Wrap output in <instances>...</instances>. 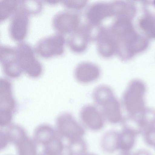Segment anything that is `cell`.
Returning a JSON list of instances; mask_svg holds the SVG:
<instances>
[{
	"mask_svg": "<svg viewBox=\"0 0 155 155\" xmlns=\"http://www.w3.org/2000/svg\"><path fill=\"white\" fill-rule=\"evenodd\" d=\"M114 19L110 27L116 42V54L121 61H129L147 49L148 39L137 31L133 19L122 17Z\"/></svg>",
	"mask_w": 155,
	"mask_h": 155,
	"instance_id": "cell-1",
	"label": "cell"
},
{
	"mask_svg": "<svg viewBox=\"0 0 155 155\" xmlns=\"http://www.w3.org/2000/svg\"><path fill=\"white\" fill-rule=\"evenodd\" d=\"M146 85L142 80L134 79L129 82L122 98V105L128 115H137L146 107Z\"/></svg>",
	"mask_w": 155,
	"mask_h": 155,
	"instance_id": "cell-2",
	"label": "cell"
},
{
	"mask_svg": "<svg viewBox=\"0 0 155 155\" xmlns=\"http://www.w3.org/2000/svg\"><path fill=\"white\" fill-rule=\"evenodd\" d=\"M15 47L18 61L23 72L32 78L40 77L43 72V66L35 57L32 46L28 43L21 41Z\"/></svg>",
	"mask_w": 155,
	"mask_h": 155,
	"instance_id": "cell-3",
	"label": "cell"
},
{
	"mask_svg": "<svg viewBox=\"0 0 155 155\" xmlns=\"http://www.w3.org/2000/svg\"><path fill=\"white\" fill-rule=\"evenodd\" d=\"M94 101L100 109L104 119L113 124L122 122L120 105L112 90L104 91L96 97Z\"/></svg>",
	"mask_w": 155,
	"mask_h": 155,
	"instance_id": "cell-4",
	"label": "cell"
},
{
	"mask_svg": "<svg viewBox=\"0 0 155 155\" xmlns=\"http://www.w3.org/2000/svg\"><path fill=\"white\" fill-rule=\"evenodd\" d=\"M56 128L58 136L68 140L70 144L82 140L85 133L83 127L71 114L68 112L62 113L58 116Z\"/></svg>",
	"mask_w": 155,
	"mask_h": 155,
	"instance_id": "cell-5",
	"label": "cell"
},
{
	"mask_svg": "<svg viewBox=\"0 0 155 155\" xmlns=\"http://www.w3.org/2000/svg\"><path fill=\"white\" fill-rule=\"evenodd\" d=\"M12 89V84L9 80L4 78L0 79L1 127H4L10 124L16 110V103Z\"/></svg>",
	"mask_w": 155,
	"mask_h": 155,
	"instance_id": "cell-6",
	"label": "cell"
},
{
	"mask_svg": "<svg viewBox=\"0 0 155 155\" xmlns=\"http://www.w3.org/2000/svg\"><path fill=\"white\" fill-rule=\"evenodd\" d=\"M66 42L65 36L57 33L44 37L36 43L35 50L41 57L48 58L62 55Z\"/></svg>",
	"mask_w": 155,
	"mask_h": 155,
	"instance_id": "cell-7",
	"label": "cell"
},
{
	"mask_svg": "<svg viewBox=\"0 0 155 155\" xmlns=\"http://www.w3.org/2000/svg\"><path fill=\"white\" fill-rule=\"evenodd\" d=\"M83 23L78 13L68 11L57 13L53 16L52 25L57 33L64 36L69 35L75 32Z\"/></svg>",
	"mask_w": 155,
	"mask_h": 155,
	"instance_id": "cell-8",
	"label": "cell"
},
{
	"mask_svg": "<svg viewBox=\"0 0 155 155\" xmlns=\"http://www.w3.org/2000/svg\"><path fill=\"white\" fill-rule=\"evenodd\" d=\"M0 61L4 73L8 77L18 78L23 72L18 61L15 47L1 45Z\"/></svg>",
	"mask_w": 155,
	"mask_h": 155,
	"instance_id": "cell-9",
	"label": "cell"
},
{
	"mask_svg": "<svg viewBox=\"0 0 155 155\" xmlns=\"http://www.w3.org/2000/svg\"><path fill=\"white\" fill-rule=\"evenodd\" d=\"M94 29L86 23H82L75 32L69 36L66 43L76 53H81L87 48L91 41L95 40Z\"/></svg>",
	"mask_w": 155,
	"mask_h": 155,
	"instance_id": "cell-10",
	"label": "cell"
},
{
	"mask_svg": "<svg viewBox=\"0 0 155 155\" xmlns=\"http://www.w3.org/2000/svg\"><path fill=\"white\" fill-rule=\"evenodd\" d=\"M85 15L86 22L93 28L97 29L105 19L114 17L112 2L94 3L87 8Z\"/></svg>",
	"mask_w": 155,
	"mask_h": 155,
	"instance_id": "cell-11",
	"label": "cell"
},
{
	"mask_svg": "<svg viewBox=\"0 0 155 155\" xmlns=\"http://www.w3.org/2000/svg\"><path fill=\"white\" fill-rule=\"evenodd\" d=\"M97 49L102 57L109 58L116 54V44L114 35L109 26L101 25L95 36Z\"/></svg>",
	"mask_w": 155,
	"mask_h": 155,
	"instance_id": "cell-12",
	"label": "cell"
},
{
	"mask_svg": "<svg viewBox=\"0 0 155 155\" xmlns=\"http://www.w3.org/2000/svg\"><path fill=\"white\" fill-rule=\"evenodd\" d=\"M30 15L20 6L18 10L11 17L8 32L14 40L21 42L28 33Z\"/></svg>",
	"mask_w": 155,
	"mask_h": 155,
	"instance_id": "cell-13",
	"label": "cell"
},
{
	"mask_svg": "<svg viewBox=\"0 0 155 155\" xmlns=\"http://www.w3.org/2000/svg\"><path fill=\"white\" fill-rule=\"evenodd\" d=\"M79 116L84 124L94 131L101 129L104 125V118L100 111L95 106L87 104L80 110Z\"/></svg>",
	"mask_w": 155,
	"mask_h": 155,
	"instance_id": "cell-14",
	"label": "cell"
},
{
	"mask_svg": "<svg viewBox=\"0 0 155 155\" xmlns=\"http://www.w3.org/2000/svg\"><path fill=\"white\" fill-rule=\"evenodd\" d=\"M101 70L95 64L88 61L79 64L74 71V77L78 82L87 84L97 80L100 77Z\"/></svg>",
	"mask_w": 155,
	"mask_h": 155,
	"instance_id": "cell-15",
	"label": "cell"
},
{
	"mask_svg": "<svg viewBox=\"0 0 155 155\" xmlns=\"http://www.w3.org/2000/svg\"><path fill=\"white\" fill-rule=\"evenodd\" d=\"M144 12L138 19V26L142 35L147 39H155V12L145 7Z\"/></svg>",
	"mask_w": 155,
	"mask_h": 155,
	"instance_id": "cell-16",
	"label": "cell"
},
{
	"mask_svg": "<svg viewBox=\"0 0 155 155\" xmlns=\"http://www.w3.org/2000/svg\"><path fill=\"white\" fill-rule=\"evenodd\" d=\"M137 135L132 132L123 128L121 131L118 132L117 142V150L121 153H129L135 145Z\"/></svg>",
	"mask_w": 155,
	"mask_h": 155,
	"instance_id": "cell-17",
	"label": "cell"
},
{
	"mask_svg": "<svg viewBox=\"0 0 155 155\" xmlns=\"http://www.w3.org/2000/svg\"><path fill=\"white\" fill-rule=\"evenodd\" d=\"M56 131L49 125H40L35 130V141L43 145L58 135Z\"/></svg>",
	"mask_w": 155,
	"mask_h": 155,
	"instance_id": "cell-18",
	"label": "cell"
},
{
	"mask_svg": "<svg viewBox=\"0 0 155 155\" xmlns=\"http://www.w3.org/2000/svg\"><path fill=\"white\" fill-rule=\"evenodd\" d=\"M0 6L1 22L12 17L18 10L20 6V0H1Z\"/></svg>",
	"mask_w": 155,
	"mask_h": 155,
	"instance_id": "cell-19",
	"label": "cell"
},
{
	"mask_svg": "<svg viewBox=\"0 0 155 155\" xmlns=\"http://www.w3.org/2000/svg\"><path fill=\"white\" fill-rule=\"evenodd\" d=\"M136 115L143 132L149 127L155 126L154 109L146 107L141 112Z\"/></svg>",
	"mask_w": 155,
	"mask_h": 155,
	"instance_id": "cell-20",
	"label": "cell"
},
{
	"mask_svg": "<svg viewBox=\"0 0 155 155\" xmlns=\"http://www.w3.org/2000/svg\"><path fill=\"white\" fill-rule=\"evenodd\" d=\"M35 143L26 136L15 144L17 155H37Z\"/></svg>",
	"mask_w": 155,
	"mask_h": 155,
	"instance_id": "cell-21",
	"label": "cell"
},
{
	"mask_svg": "<svg viewBox=\"0 0 155 155\" xmlns=\"http://www.w3.org/2000/svg\"><path fill=\"white\" fill-rule=\"evenodd\" d=\"M118 133L117 131L111 130L105 134L101 140V146L104 150L110 153L117 150Z\"/></svg>",
	"mask_w": 155,
	"mask_h": 155,
	"instance_id": "cell-22",
	"label": "cell"
},
{
	"mask_svg": "<svg viewBox=\"0 0 155 155\" xmlns=\"http://www.w3.org/2000/svg\"><path fill=\"white\" fill-rule=\"evenodd\" d=\"M20 6L29 15L38 14L42 9V2L39 1L20 0Z\"/></svg>",
	"mask_w": 155,
	"mask_h": 155,
	"instance_id": "cell-23",
	"label": "cell"
},
{
	"mask_svg": "<svg viewBox=\"0 0 155 155\" xmlns=\"http://www.w3.org/2000/svg\"><path fill=\"white\" fill-rule=\"evenodd\" d=\"M142 134L145 143L155 149V126L146 129Z\"/></svg>",
	"mask_w": 155,
	"mask_h": 155,
	"instance_id": "cell-24",
	"label": "cell"
},
{
	"mask_svg": "<svg viewBox=\"0 0 155 155\" xmlns=\"http://www.w3.org/2000/svg\"><path fill=\"white\" fill-rule=\"evenodd\" d=\"M87 2L86 0H64L61 1V3L68 8L80 10L86 6Z\"/></svg>",
	"mask_w": 155,
	"mask_h": 155,
	"instance_id": "cell-25",
	"label": "cell"
},
{
	"mask_svg": "<svg viewBox=\"0 0 155 155\" xmlns=\"http://www.w3.org/2000/svg\"><path fill=\"white\" fill-rule=\"evenodd\" d=\"M0 135V145L1 150L5 148L10 143V141L8 136L5 131L1 130Z\"/></svg>",
	"mask_w": 155,
	"mask_h": 155,
	"instance_id": "cell-26",
	"label": "cell"
},
{
	"mask_svg": "<svg viewBox=\"0 0 155 155\" xmlns=\"http://www.w3.org/2000/svg\"><path fill=\"white\" fill-rule=\"evenodd\" d=\"M133 155H152L148 150L145 149H140L137 151Z\"/></svg>",
	"mask_w": 155,
	"mask_h": 155,
	"instance_id": "cell-27",
	"label": "cell"
},
{
	"mask_svg": "<svg viewBox=\"0 0 155 155\" xmlns=\"http://www.w3.org/2000/svg\"><path fill=\"white\" fill-rule=\"evenodd\" d=\"M119 155H133V154L129 153H121Z\"/></svg>",
	"mask_w": 155,
	"mask_h": 155,
	"instance_id": "cell-28",
	"label": "cell"
},
{
	"mask_svg": "<svg viewBox=\"0 0 155 155\" xmlns=\"http://www.w3.org/2000/svg\"><path fill=\"white\" fill-rule=\"evenodd\" d=\"M81 155H95L94 154H93V153H84Z\"/></svg>",
	"mask_w": 155,
	"mask_h": 155,
	"instance_id": "cell-29",
	"label": "cell"
},
{
	"mask_svg": "<svg viewBox=\"0 0 155 155\" xmlns=\"http://www.w3.org/2000/svg\"><path fill=\"white\" fill-rule=\"evenodd\" d=\"M40 155H47L45 154L44 153H41Z\"/></svg>",
	"mask_w": 155,
	"mask_h": 155,
	"instance_id": "cell-30",
	"label": "cell"
}]
</instances>
